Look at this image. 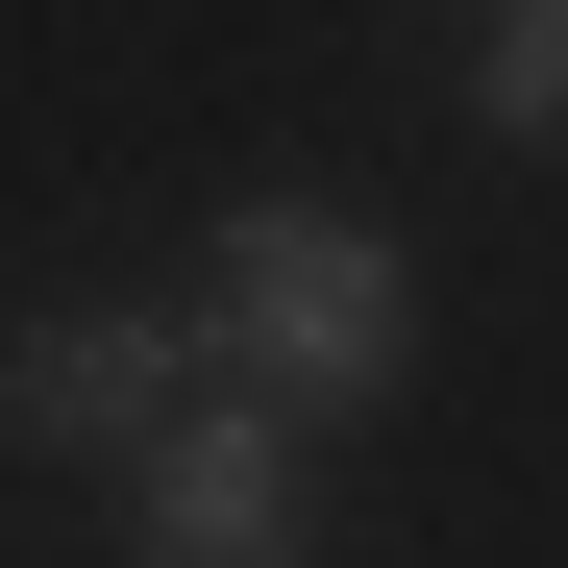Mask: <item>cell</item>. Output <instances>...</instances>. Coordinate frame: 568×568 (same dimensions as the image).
Returning a JSON list of instances; mask_svg holds the SVG:
<instances>
[{"label":"cell","mask_w":568,"mask_h":568,"mask_svg":"<svg viewBox=\"0 0 568 568\" xmlns=\"http://www.w3.org/2000/svg\"><path fill=\"white\" fill-rule=\"evenodd\" d=\"M173 346H199V396H247V420H371L420 371V272H396V223H346V199H223Z\"/></svg>","instance_id":"1"},{"label":"cell","mask_w":568,"mask_h":568,"mask_svg":"<svg viewBox=\"0 0 568 568\" xmlns=\"http://www.w3.org/2000/svg\"><path fill=\"white\" fill-rule=\"evenodd\" d=\"M124 568H322V544H297V420L173 396V445L124 469Z\"/></svg>","instance_id":"2"},{"label":"cell","mask_w":568,"mask_h":568,"mask_svg":"<svg viewBox=\"0 0 568 568\" xmlns=\"http://www.w3.org/2000/svg\"><path fill=\"white\" fill-rule=\"evenodd\" d=\"M173 396H199L173 297H50L26 346H0V420H26V445H100V469H149V445H173Z\"/></svg>","instance_id":"3"},{"label":"cell","mask_w":568,"mask_h":568,"mask_svg":"<svg viewBox=\"0 0 568 568\" xmlns=\"http://www.w3.org/2000/svg\"><path fill=\"white\" fill-rule=\"evenodd\" d=\"M469 124L568 149V0H495V50H469Z\"/></svg>","instance_id":"4"}]
</instances>
